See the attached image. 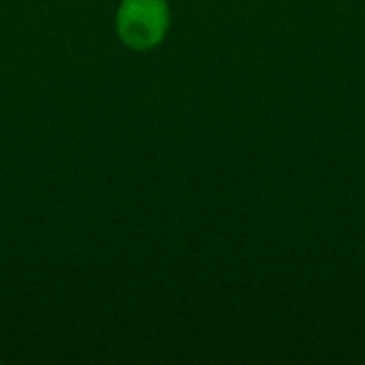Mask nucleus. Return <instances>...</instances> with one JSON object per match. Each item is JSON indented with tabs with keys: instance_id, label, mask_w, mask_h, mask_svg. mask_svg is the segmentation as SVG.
I'll return each mask as SVG.
<instances>
[{
	"instance_id": "obj_1",
	"label": "nucleus",
	"mask_w": 365,
	"mask_h": 365,
	"mask_svg": "<svg viewBox=\"0 0 365 365\" xmlns=\"http://www.w3.org/2000/svg\"><path fill=\"white\" fill-rule=\"evenodd\" d=\"M171 26L167 0H122L115 13V30L120 41L135 49L148 51L158 47Z\"/></svg>"
}]
</instances>
